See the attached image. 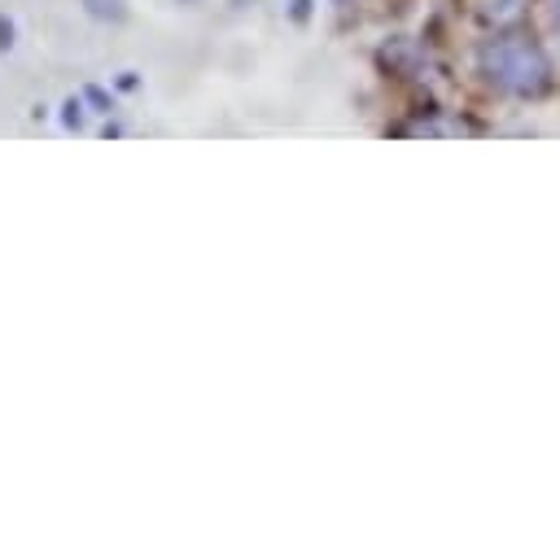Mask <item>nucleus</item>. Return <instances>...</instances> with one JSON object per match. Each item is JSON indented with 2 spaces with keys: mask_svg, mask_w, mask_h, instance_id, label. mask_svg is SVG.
<instances>
[{
  "mask_svg": "<svg viewBox=\"0 0 560 555\" xmlns=\"http://www.w3.org/2000/svg\"><path fill=\"white\" fill-rule=\"evenodd\" d=\"M477 61H481V74L508 96L529 101V96H542L551 87V61H547L542 44L525 31H508L499 39H486Z\"/></svg>",
  "mask_w": 560,
  "mask_h": 555,
  "instance_id": "nucleus-1",
  "label": "nucleus"
},
{
  "mask_svg": "<svg viewBox=\"0 0 560 555\" xmlns=\"http://www.w3.org/2000/svg\"><path fill=\"white\" fill-rule=\"evenodd\" d=\"M529 0H477V17L486 26H512L521 13H525Z\"/></svg>",
  "mask_w": 560,
  "mask_h": 555,
  "instance_id": "nucleus-2",
  "label": "nucleus"
},
{
  "mask_svg": "<svg viewBox=\"0 0 560 555\" xmlns=\"http://www.w3.org/2000/svg\"><path fill=\"white\" fill-rule=\"evenodd\" d=\"M88 13L109 17V22H122L127 17V0H88Z\"/></svg>",
  "mask_w": 560,
  "mask_h": 555,
  "instance_id": "nucleus-3",
  "label": "nucleus"
},
{
  "mask_svg": "<svg viewBox=\"0 0 560 555\" xmlns=\"http://www.w3.org/2000/svg\"><path fill=\"white\" fill-rule=\"evenodd\" d=\"M306 13H311V0H293V17L306 22Z\"/></svg>",
  "mask_w": 560,
  "mask_h": 555,
  "instance_id": "nucleus-4",
  "label": "nucleus"
},
{
  "mask_svg": "<svg viewBox=\"0 0 560 555\" xmlns=\"http://www.w3.org/2000/svg\"><path fill=\"white\" fill-rule=\"evenodd\" d=\"M66 122H70V127H79V105H74V101L66 105Z\"/></svg>",
  "mask_w": 560,
  "mask_h": 555,
  "instance_id": "nucleus-5",
  "label": "nucleus"
},
{
  "mask_svg": "<svg viewBox=\"0 0 560 555\" xmlns=\"http://www.w3.org/2000/svg\"><path fill=\"white\" fill-rule=\"evenodd\" d=\"M556 17H560V0H556Z\"/></svg>",
  "mask_w": 560,
  "mask_h": 555,
  "instance_id": "nucleus-6",
  "label": "nucleus"
}]
</instances>
